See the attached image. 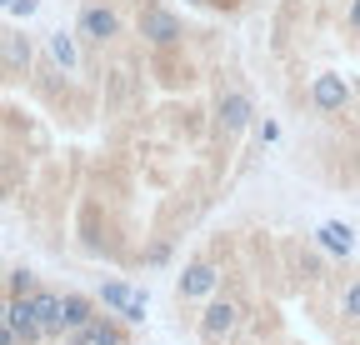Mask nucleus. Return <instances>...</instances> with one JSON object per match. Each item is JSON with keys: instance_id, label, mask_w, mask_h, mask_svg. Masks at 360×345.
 Returning <instances> with one entry per match:
<instances>
[{"instance_id": "f257e3e1", "label": "nucleus", "mask_w": 360, "mask_h": 345, "mask_svg": "<svg viewBox=\"0 0 360 345\" xmlns=\"http://www.w3.org/2000/svg\"><path fill=\"white\" fill-rule=\"evenodd\" d=\"M141 35L150 40L155 51H170V46H180L186 25H180V15L165 11V6H146V11H141Z\"/></svg>"}, {"instance_id": "f03ea898", "label": "nucleus", "mask_w": 360, "mask_h": 345, "mask_svg": "<svg viewBox=\"0 0 360 345\" xmlns=\"http://www.w3.org/2000/svg\"><path fill=\"white\" fill-rule=\"evenodd\" d=\"M80 35H85V40H96V46H105V40L120 35V15L105 6V0H90V6L80 11Z\"/></svg>"}, {"instance_id": "7ed1b4c3", "label": "nucleus", "mask_w": 360, "mask_h": 345, "mask_svg": "<svg viewBox=\"0 0 360 345\" xmlns=\"http://www.w3.org/2000/svg\"><path fill=\"white\" fill-rule=\"evenodd\" d=\"M236 325H240V306H236V300H210L205 315H200V335L205 340H225Z\"/></svg>"}, {"instance_id": "20e7f679", "label": "nucleus", "mask_w": 360, "mask_h": 345, "mask_svg": "<svg viewBox=\"0 0 360 345\" xmlns=\"http://www.w3.org/2000/svg\"><path fill=\"white\" fill-rule=\"evenodd\" d=\"M215 115H220V125H225V136H240L255 110H250V96H245V91H225L220 105H215Z\"/></svg>"}, {"instance_id": "39448f33", "label": "nucleus", "mask_w": 360, "mask_h": 345, "mask_svg": "<svg viewBox=\"0 0 360 345\" xmlns=\"http://www.w3.org/2000/svg\"><path fill=\"white\" fill-rule=\"evenodd\" d=\"M310 100H315V110H321V115H335V110H345L350 91H345V80H340V75H315Z\"/></svg>"}, {"instance_id": "423d86ee", "label": "nucleus", "mask_w": 360, "mask_h": 345, "mask_svg": "<svg viewBox=\"0 0 360 345\" xmlns=\"http://www.w3.org/2000/svg\"><path fill=\"white\" fill-rule=\"evenodd\" d=\"M35 315H40L45 340H51V335H65V325H60V295H56V290L35 285Z\"/></svg>"}, {"instance_id": "0eeeda50", "label": "nucleus", "mask_w": 360, "mask_h": 345, "mask_svg": "<svg viewBox=\"0 0 360 345\" xmlns=\"http://www.w3.org/2000/svg\"><path fill=\"white\" fill-rule=\"evenodd\" d=\"M215 266H191L186 275H180V295H186V300H205L210 290H215Z\"/></svg>"}, {"instance_id": "6e6552de", "label": "nucleus", "mask_w": 360, "mask_h": 345, "mask_svg": "<svg viewBox=\"0 0 360 345\" xmlns=\"http://www.w3.org/2000/svg\"><path fill=\"white\" fill-rule=\"evenodd\" d=\"M315 240H321L330 255H350V250H355V235H350V226H345V221H326L321 230H315Z\"/></svg>"}, {"instance_id": "1a4fd4ad", "label": "nucleus", "mask_w": 360, "mask_h": 345, "mask_svg": "<svg viewBox=\"0 0 360 345\" xmlns=\"http://www.w3.org/2000/svg\"><path fill=\"white\" fill-rule=\"evenodd\" d=\"M90 320H96V315H90V300L85 295H60V325H65V335L85 330Z\"/></svg>"}, {"instance_id": "9d476101", "label": "nucleus", "mask_w": 360, "mask_h": 345, "mask_svg": "<svg viewBox=\"0 0 360 345\" xmlns=\"http://www.w3.org/2000/svg\"><path fill=\"white\" fill-rule=\"evenodd\" d=\"M0 60H6V70H25L30 65V40L25 35H11L6 46H0Z\"/></svg>"}, {"instance_id": "9b49d317", "label": "nucleus", "mask_w": 360, "mask_h": 345, "mask_svg": "<svg viewBox=\"0 0 360 345\" xmlns=\"http://www.w3.org/2000/svg\"><path fill=\"white\" fill-rule=\"evenodd\" d=\"M51 60H56L60 70H75V60H80V56H75V40H70L65 30H56V35H51Z\"/></svg>"}, {"instance_id": "f8f14e48", "label": "nucleus", "mask_w": 360, "mask_h": 345, "mask_svg": "<svg viewBox=\"0 0 360 345\" xmlns=\"http://www.w3.org/2000/svg\"><path fill=\"white\" fill-rule=\"evenodd\" d=\"M130 295H135V290H130V285H120V280H110V285H101V300H105V306H110V311H125V306H130Z\"/></svg>"}, {"instance_id": "ddd939ff", "label": "nucleus", "mask_w": 360, "mask_h": 345, "mask_svg": "<svg viewBox=\"0 0 360 345\" xmlns=\"http://www.w3.org/2000/svg\"><path fill=\"white\" fill-rule=\"evenodd\" d=\"M340 315H345L350 325H360V280L345 285V295H340Z\"/></svg>"}, {"instance_id": "4468645a", "label": "nucleus", "mask_w": 360, "mask_h": 345, "mask_svg": "<svg viewBox=\"0 0 360 345\" xmlns=\"http://www.w3.org/2000/svg\"><path fill=\"white\" fill-rule=\"evenodd\" d=\"M120 315H125L130 325H141V320H146V295H141V290H135V295H130V306H125Z\"/></svg>"}, {"instance_id": "2eb2a0df", "label": "nucleus", "mask_w": 360, "mask_h": 345, "mask_svg": "<svg viewBox=\"0 0 360 345\" xmlns=\"http://www.w3.org/2000/svg\"><path fill=\"white\" fill-rule=\"evenodd\" d=\"M35 290V275L30 271H11V295H30Z\"/></svg>"}, {"instance_id": "dca6fc26", "label": "nucleus", "mask_w": 360, "mask_h": 345, "mask_svg": "<svg viewBox=\"0 0 360 345\" xmlns=\"http://www.w3.org/2000/svg\"><path fill=\"white\" fill-rule=\"evenodd\" d=\"M255 136H260V145H270V141H276L281 131H276V120H265V125H260V131H255Z\"/></svg>"}, {"instance_id": "f3484780", "label": "nucleus", "mask_w": 360, "mask_h": 345, "mask_svg": "<svg viewBox=\"0 0 360 345\" xmlns=\"http://www.w3.org/2000/svg\"><path fill=\"white\" fill-rule=\"evenodd\" d=\"M6 11H11V15H30V11H35V0H11Z\"/></svg>"}, {"instance_id": "a211bd4d", "label": "nucleus", "mask_w": 360, "mask_h": 345, "mask_svg": "<svg viewBox=\"0 0 360 345\" xmlns=\"http://www.w3.org/2000/svg\"><path fill=\"white\" fill-rule=\"evenodd\" d=\"M350 30H360V0H350Z\"/></svg>"}, {"instance_id": "6ab92c4d", "label": "nucleus", "mask_w": 360, "mask_h": 345, "mask_svg": "<svg viewBox=\"0 0 360 345\" xmlns=\"http://www.w3.org/2000/svg\"><path fill=\"white\" fill-rule=\"evenodd\" d=\"M6 320H11V300H6V295H0V325H6Z\"/></svg>"}, {"instance_id": "aec40b11", "label": "nucleus", "mask_w": 360, "mask_h": 345, "mask_svg": "<svg viewBox=\"0 0 360 345\" xmlns=\"http://www.w3.org/2000/svg\"><path fill=\"white\" fill-rule=\"evenodd\" d=\"M6 6H11V0H0V11H6Z\"/></svg>"}, {"instance_id": "412c9836", "label": "nucleus", "mask_w": 360, "mask_h": 345, "mask_svg": "<svg viewBox=\"0 0 360 345\" xmlns=\"http://www.w3.org/2000/svg\"><path fill=\"white\" fill-rule=\"evenodd\" d=\"M191 6H200V0H191Z\"/></svg>"}]
</instances>
